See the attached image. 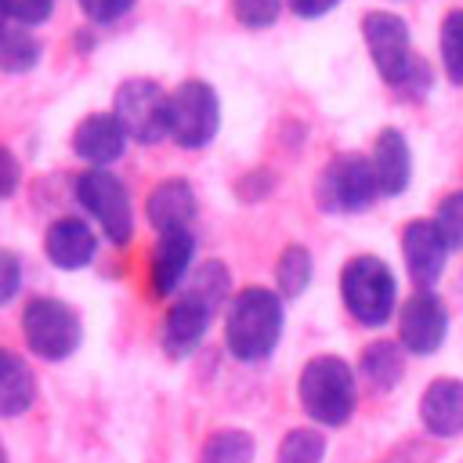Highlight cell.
Returning <instances> with one entry per match:
<instances>
[{"mask_svg": "<svg viewBox=\"0 0 463 463\" xmlns=\"http://www.w3.org/2000/svg\"><path fill=\"white\" fill-rule=\"evenodd\" d=\"M145 210H148L152 228L163 235V232H174V228H188L199 206H195L192 184L181 181V177H170V181H159V184L148 192Z\"/></svg>", "mask_w": 463, "mask_h": 463, "instance_id": "18", "label": "cell"}, {"mask_svg": "<svg viewBox=\"0 0 463 463\" xmlns=\"http://www.w3.org/2000/svg\"><path fill=\"white\" fill-rule=\"evenodd\" d=\"M362 36H365V47H369V58H373L376 72L394 87L416 58L412 43H409L405 18H398L394 11H369L362 18Z\"/></svg>", "mask_w": 463, "mask_h": 463, "instance_id": "9", "label": "cell"}, {"mask_svg": "<svg viewBox=\"0 0 463 463\" xmlns=\"http://www.w3.org/2000/svg\"><path fill=\"white\" fill-rule=\"evenodd\" d=\"M297 394L304 412L322 427H344L354 416V373L340 354H318L300 369Z\"/></svg>", "mask_w": 463, "mask_h": 463, "instance_id": "2", "label": "cell"}, {"mask_svg": "<svg viewBox=\"0 0 463 463\" xmlns=\"http://www.w3.org/2000/svg\"><path fill=\"white\" fill-rule=\"evenodd\" d=\"M22 336H25V347L36 358L65 362L83 340V322L58 297H33L22 307Z\"/></svg>", "mask_w": 463, "mask_h": 463, "instance_id": "4", "label": "cell"}, {"mask_svg": "<svg viewBox=\"0 0 463 463\" xmlns=\"http://www.w3.org/2000/svg\"><path fill=\"white\" fill-rule=\"evenodd\" d=\"M373 199H376L373 170H369V159L358 152L333 156L315 181V203L326 213H362Z\"/></svg>", "mask_w": 463, "mask_h": 463, "instance_id": "6", "label": "cell"}, {"mask_svg": "<svg viewBox=\"0 0 463 463\" xmlns=\"http://www.w3.org/2000/svg\"><path fill=\"white\" fill-rule=\"evenodd\" d=\"M449 311L434 289H416L398 311V347L409 354H434L445 344Z\"/></svg>", "mask_w": 463, "mask_h": 463, "instance_id": "10", "label": "cell"}, {"mask_svg": "<svg viewBox=\"0 0 463 463\" xmlns=\"http://www.w3.org/2000/svg\"><path fill=\"white\" fill-rule=\"evenodd\" d=\"M0 463H7V452H4V441H0Z\"/></svg>", "mask_w": 463, "mask_h": 463, "instance_id": "35", "label": "cell"}, {"mask_svg": "<svg viewBox=\"0 0 463 463\" xmlns=\"http://www.w3.org/2000/svg\"><path fill=\"white\" fill-rule=\"evenodd\" d=\"M112 116L130 141L156 145L159 137H166V90L145 76L123 80L112 98Z\"/></svg>", "mask_w": 463, "mask_h": 463, "instance_id": "8", "label": "cell"}, {"mask_svg": "<svg viewBox=\"0 0 463 463\" xmlns=\"http://www.w3.org/2000/svg\"><path fill=\"white\" fill-rule=\"evenodd\" d=\"M282 336V300L264 286H246L224 315V347L239 362H264Z\"/></svg>", "mask_w": 463, "mask_h": 463, "instance_id": "1", "label": "cell"}, {"mask_svg": "<svg viewBox=\"0 0 463 463\" xmlns=\"http://www.w3.org/2000/svg\"><path fill=\"white\" fill-rule=\"evenodd\" d=\"M36 402V376L29 362L7 347H0V420H14L29 412Z\"/></svg>", "mask_w": 463, "mask_h": 463, "instance_id": "19", "label": "cell"}, {"mask_svg": "<svg viewBox=\"0 0 463 463\" xmlns=\"http://www.w3.org/2000/svg\"><path fill=\"white\" fill-rule=\"evenodd\" d=\"M0 11H4V18L18 22V25H40L51 18L54 0H0Z\"/></svg>", "mask_w": 463, "mask_h": 463, "instance_id": "29", "label": "cell"}, {"mask_svg": "<svg viewBox=\"0 0 463 463\" xmlns=\"http://www.w3.org/2000/svg\"><path fill=\"white\" fill-rule=\"evenodd\" d=\"M441 65L449 83L463 87V7L449 11L441 22Z\"/></svg>", "mask_w": 463, "mask_h": 463, "instance_id": "26", "label": "cell"}, {"mask_svg": "<svg viewBox=\"0 0 463 463\" xmlns=\"http://www.w3.org/2000/svg\"><path fill=\"white\" fill-rule=\"evenodd\" d=\"M369 170H373V184H376V192H383V195H402V192L409 188V177H412V156H409V141H405L402 130L383 127V130L376 134Z\"/></svg>", "mask_w": 463, "mask_h": 463, "instance_id": "13", "label": "cell"}, {"mask_svg": "<svg viewBox=\"0 0 463 463\" xmlns=\"http://www.w3.org/2000/svg\"><path fill=\"white\" fill-rule=\"evenodd\" d=\"M282 4L286 0H232V11L246 29H268L279 18Z\"/></svg>", "mask_w": 463, "mask_h": 463, "instance_id": "28", "label": "cell"}, {"mask_svg": "<svg viewBox=\"0 0 463 463\" xmlns=\"http://www.w3.org/2000/svg\"><path fill=\"white\" fill-rule=\"evenodd\" d=\"M210 311L203 307V304H195L192 297H177L174 304H170V311L163 315V329H159V344H163V351L170 354V358H188L199 344H203V336H206V329H210Z\"/></svg>", "mask_w": 463, "mask_h": 463, "instance_id": "15", "label": "cell"}, {"mask_svg": "<svg viewBox=\"0 0 463 463\" xmlns=\"http://www.w3.org/2000/svg\"><path fill=\"white\" fill-rule=\"evenodd\" d=\"M4 25H7V18H4V11H0V29H4Z\"/></svg>", "mask_w": 463, "mask_h": 463, "instance_id": "36", "label": "cell"}, {"mask_svg": "<svg viewBox=\"0 0 463 463\" xmlns=\"http://www.w3.org/2000/svg\"><path fill=\"white\" fill-rule=\"evenodd\" d=\"M228 293H232V275H228V268H224L221 260H203V264L195 268V275L188 279V286H184L181 297H192V300L203 304L210 315H217V307L228 300Z\"/></svg>", "mask_w": 463, "mask_h": 463, "instance_id": "21", "label": "cell"}, {"mask_svg": "<svg viewBox=\"0 0 463 463\" xmlns=\"http://www.w3.org/2000/svg\"><path fill=\"white\" fill-rule=\"evenodd\" d=\"M427 87H430V69H427V61H423V58H412L409 72L394 83V90H398V94H405V98H423V94H427Z\"/></svg>", "mask_w": 463, "mask_h": 463, "instance_id": "32", "label": "cell"}, {"mask_svg": "<svg viewBox=\"0 0 463 463\" xmlns=\"http://www.w3.org/2000/svg\"><path fill=\"white\" fill-rule=\"evenodd\" d=\"M130 7H134V0H80V11H83L90 22H98V25L123 18Z\"/></svg>", "mask_w": 463, "mask_h": 463, "instance_id": "31", "label": "cell"}, {"mask_svg": "<svg viewBox=\"0 0 463 463\" xmlns=\"http://www.w3.org/2000/svg\"><path fill=\"white\" fill-rule=\"evenodd\" d=\"M195 257V235L188 228H174L163 232L152 253V293L156 297H170L174 289H181L188 268Z\"/></svg>", "mask_w": 463, "mask_h": 463, "instance_id": "17", "label": "cell"}, {"mask_svg": "<svg viewBox=\"0 0 463 463\" xmlns=\"http://www.w3.org/2000/svg\"><path fill=\"white\" fill-rule=\"evenodd\" d=\"M275 282H279V300H297L307 282H311V253L304 246H286L282 257H279V268H275Z\"/></svg>", "mask_w": 463, "mask_h": 463, "instance_id": "24", "label": "cell"}, {"mask_svg": "<svg viewBox=\"0 0 463 463\" xmlns=\"http://www.w3.org/2000/svg\"><path fill=\"white\" fill-rule=\"evenodd\" d=\"M199 463H253V438L239 427H221L203 441Z\"/></svg>", "mask_w": 463, "mask_h": 463, "instance_id": "22", "label": "cell"}, {"mask_svg": "<svg viewBox=\"0 0 463 463\" xmlns=\"http://www.w3.org/2000/svg\"><path fill=\"white\" fill-rule=\"evenodd\" d=\"M40 61V43L29 29L4 25L0 29V69L4 72H29Z\"/></svg>", "mask_w": 463, "mask_h": 463, "instance_id": "23", "label": "cell"}, {"mask_svg": "<svg viewBox=\"0 0 463 463\" xmlns=\"http://www.w3.org/2000/svg\"><path fill=\"white\" fill-rule=\"evenodd\" d=\"M18 184H22V166H18V159L11 156V148L0 141V199L14 195Z\"/></svg>", "mask_w": 463, "mask_h": 463, "instance_id": "33", "label": "cell"}, {"mask_svg": "<svg viewBox=\"0 0 463 463\" xmlns=\"http://www.w3.org/2000/svg\"><path fill=\"white\" fill-rule=\"evenodd\" d=\"M326 459V438L315 427H293L282 434L275 463H322Z\"/></svg>", "mask_w": 463, "mask_h": 463, "instance_id": "25", "label": "cell"}, {"mask_svg": "<svg viewBox=\"0 0 463 463\" xmlns=\"http://www.w3.org/2000/svg\"><path fill=\"white\" fill-rule=\"evenodd\" d=\"M340 300L354 322L369 329L383 326L394 315V300H398L394 271L373 253L351 257L340 271Z\"/></svg>", "mask_w": 463, "mask_h": 463, "instance_id": "3", "label": "cell"}, {"mask_svg": "<svg viewBox=\"0 0 463 463\" xmlns=\"http://www.w3.org/2000/svg\"><path fill=\"white\" fill-rule=\"evenodd\" d=\"M43 250H47V260L61 271H80L94 260V250H98V239L90 232L87 221L80 217H58L47 235H43Z\"/></svg>", "mask_w": 463, "mask_h": 463, "instance_id": "16", "label": "cell"}, {"mask_svg": "<svg viewBox=\"0 0 463 463\" xmlns=\"http://www.w3.org/2000/svg\"><path fill=\"white\" fill-rule=\"evenodd\" d=\"M420 423L434 438L463 434V380L438 376L420 394Z\"/></svg>", "mask_w": 463, "mask_h": 463, "instance_id": "12", "label": "cell"}, {"mask_svg": "<svg viewBox=\"0 0 463 463\" xmlns=\"http://www.w3.org/2000/svg\"><path fill=\"white\" fill-rule=\"evenodd\" d=\"M76 199L83 203V210L101 224L105 239L116 246H127L134 239V210H130V195L127 184L109 174V170H83L76 177Z\"/></svg>", "mask_w": 463, "mask_h": 463, "instance_id": "7", "label": "cell"}, {"mask_svg": "<svg viewBox=\"0 0 463 463\" xmlns=\"http://www.w3.org/2000/svg\"><path fill=\"white\" fill-rule=\"evenodd\" d=\"M22 289V260L14 250H0V307Z\"/></svg>", "mask_w": 463, "mask_h": 463, "instance_id": "30", "label": "cell"}, {"mask_svg": "<svg viewBox=\"0 0 463 463\" xmlns=\"http://www.w3.org/2000/svg\"><path fill=\"white\" fill-rule=\"evenodd\" d=\"M358 373L373 391L387 394L405 376V351L394 340H373V344H365V351L358 358Z\"/></svg>", "mask_w": 463, "mask_h": 463, "instance_id": "20", "label": "cell"}, {"mask_svg": "<svg viewBox=\"0 0 463 463\" xmlns=\"http://www.w3.org/2000/svg\"><path fill=\"white\" fill-rule=\"evenodd\" d=\"M221 127V101L206 80H184L166 94V134L181 148H203Z\"/></svg>", "mask_w": 463, "mask_h": 463, "instance_id": "5", "label": "cell"}, {"mask_svg": "<svg viewBox=\"0 0 463 463\" xmlns=\"http://www.w3.org/2000/svg\"><path fill=\"white\" fill-rule=\"evenodd\" d=\"M340 0H289V11L300 18H322L326 11H333Z\"/></svg>", "mask_w": 463, "mask_h": 463, "instance_id": "34", "label": "cell"}, {"mask_svg": "<svg viewBox=\"0 0 463 463\" xmlns=\"http://www.w3.org/2000/svg\"><path fill=\"white\" fill-rule=\"evenodd\" d=\"M434 228L445 242V250H463V192H452L438 203Z\"/></svg>", "mask_w": 463, "mask_h": 463, "instance_id": "27", "label": "cell"}, {"mask_svg": "<svg viewBox=\"0 0 463 463\" xmlns=\"http://www.w3.org/2000/svg\"><path fill=\"white\" fill-rule=\"evenodd\" d=\"M127 148V134L116 123L112 112H90L80 119V127L72 130V152L87 163H94L98 170H105L109 163H116Z\"/></svg>", "mask_w": 463, "mask_h": 463, "instance_id": "14", "label": "cell"}, {"mask_svg": "<svg viewBox=\"0 0 463 463\" xmlns=\"http://www.w3.org/2000/svg\"><path fill=\"white\" fill-rule=\"evenodd\" d=\"M402 257H405V268H409V275H412V282L420 289H430L441 279L449 250H445L434 221L416 217V221H409L402 228Z\"/></svg>", "mask_w": 463, "mask_h": 463, "instance_id": "11", "label": "cell"}]
</instances>
